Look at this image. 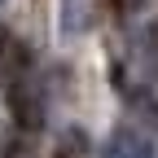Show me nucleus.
I'll return each mask as SVG.
<instances>
[{
  "label": "nucleus",
  "mask_w": 158,
  "mask_h": 158,
  "mask_svg": "<svg viewBox=\"0 0 158 158\" xmlns=\"http://www.w3.org/2000/svg\"><path fill=\"white\" fill-rule=\"evenodd\" d=\"M88 18H92V0H57V27H62L66 40L84 35L88 31Z\"/></svg>",
  "instance_id": "nucleus-2"
},
{
  "label": "nucleus",
  "mask_w": 158,
  "mask_h": 158,
  "mask_svg": "<svg viewBox=\"0 0 158 158\" xmlns=\"http://www.w3.org/2000/svg\"><path fill=\"white\" fill-rule=\"evenodd\" d=\"M127 5H145V0H127Z\"/></svg>",
  "instance_id": "nucleus-3"
},
{
  "label": "nucleus",
  "mask_w": 158,
  "mask_h": 158,
  "mask_svg": "<svg viewBox=\"0 0 158 158\" xmlns=\"http://www.w3.org/2000/svg\"><path fill=\"white\" fill-rule=\"evenodd\" d=\"M106 158H158L154 141L141 132V127H132V123H118L110 132V145H106Z\"/></svg>",
  "instance_id": "nucleus-1"
},
{
  "label": "nucleus",
  "mask_w": 158,
  "mask_h": 158,
  "mask_svg": "<svg viewBox=\"0 0 158 158\" xmlns=\"http://www.w3.org/2000/svg\"><path fill=\"white\" fill-rule=\"evenodd\" d=\"M0 5H5V0H0Z\"/></svg>",
  "instance_id": "nucleus-4"
}]
</instances>
